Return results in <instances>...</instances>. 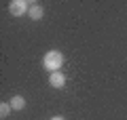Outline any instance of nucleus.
<instances>
[{
    "label": "nucleus",
    "mask_w": 127,
    "mask_h": 120,
    "mask_svg": "<svg viewBox=\"0 0 127 120\" xmlns=\"http://www.w3.org/2000/svg\"><path fill=\"white\" fill-rule=\"evenodd\" d=\"M64 61H66V57H64L62 51L51 49V51H47L45 57H42V67H45L49 74H53V72H62Z\"/></svg>",
    "instance_id": "f257e3e1"
},
{
    "label": "nucleus",
    "mask_w": 127,
    "mask_h": 120,
    "mask_svg": "<svg viewBox=\"0 0 127 120\" xmlns=\"http://www.w3.org/2000/svg\"><path fill=\"white\" fill-rule=\"evenodd\" d=\"M30 4L28 0H11L9 2V13L13 17H21V15H28L30 13Z\"/></svg>",
    "instance_id": "f03ea898"
},
{
    "label": "nucleus",
    "mask_w": 127,
    "mask_h": 120,
    "mask_svg": "<svg viewBox=\"0 0 127 120\" xmlns=\"http://www.w3.org/2000/svg\"><path fill=\"white\" fill-rule=\"evenodd\" d=\"M49 84L53 89H64L66 86V76L62 72H53V74H49Z\"/></svg>",
    "instance_id": "7ed1b4c3"
},
{
    "label": "nucleus",
    "mask_w": 127,
    "mask_h": 120,
    "mask_svg": "<svg viewBox=\"0 0 127 120\" xmlns=\"http://www.w3.org/2000/svg\"><path fill=\"white\" fill-rule=\"evenodd\" d=\"M42 15H45V9H42V4H38V2H32V4H30V13H28V17L34 19V21H38V19H42Z\"/></svg>",
    "instance_id": "20e7f679"
},
{
    "label": "nucleus",
    "mask_w": 127,
    "mask_h": 120,
    "mask_svg": "<svg viewBox=\"0 0 127 120\" xmlns=\"http://www.w3.org/2000/svg\"><path fill=\"white\" fill-rule=\"evenodd\" d=\"M11 107H13V110H17V112H21V110H26V99L21 97V95H13V97H11Z\"/></svg>",
    "instance_id": "39448f33"
},
{
    "label": "nucleus",
    "mask_w": 127,
    "mask_h": 120,
    "mask_svg": "<svg viewBox=\"0 0 127 120\" xmlns=\"http://www.w3.org/2000/svg\"><path fill=\"white\" fill-rule=\"evenodd\" d=\"M11 110H13V107H11V103H0V118H6V116L11 114Z\"/></svg>",
    "instance_id": "423d86ee"
},
{
    "label": "nucleus",
    "mask_w": 127,
    "mask_h": 120,
    "mask_svg": "<svg viewBox=\"0 0 127 120\" xmlns=\"http://www.w3.org/2000/svg\"><path fill=\"white\" fill-rule=\"evenodd\" d=\"M51 120H66V118H62V116H53Z\"/></svg>",
    "instance_id": "0eeeda50"
}]
</instances>
